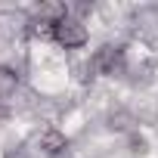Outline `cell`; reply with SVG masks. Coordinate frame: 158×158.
<instances>
[{
	"label": "cell",
	"mask_w": 158,
	"mask_h": 158,
	"mask_svg": "<svg viewBox=\"0 0 158 158\" xmlns=\"http://www.w3.org/2000/svg\"><path fill=\"white\" fill-rule=\"evenodd\" d=\"M53 40L59 44V47H65V50H81V47H87V40H90V31H87V25L81 22V19H62L59 25H56V31H53Z\"/></svg>",
	"instance_id": "cell-1"
},
{
	"label": "cell",
	"mask_w": 158,
	"mask_h": 158,
	"mask_svg": "<svg viewBox=\"0 0 158 158\" xmlns=\"http://www.w3.org/2000/svg\"><path fill=\"white\" fill-rule=\"evenodd\" d=\"M16 90H19V71L10 65H0V102L10 99Z\"/></svg>",
	"instance_id": "cell-4"
},
{
	"label": "cell",
	"mask_w": 158,
	"mask_h": 158,
	"mask_svg": "<svg viewBox=\"0 0 158 158\" xmlns=\"http://www.w3.org/2000/svg\"><path fill=\"white\" fill-rule=\"evenodd\" d=\"M90 68H93L96 74H106V77L121 74V71H124V47H112V44L99 47V50L93 53V59H90Z\"/></svg>",
	"instance_id": "cell-2"
},
{
	"label": "cell",
	"mask_w": 158,
	"mask_h": 158,
	"mask_svg": "<svg viewBox=\"0 0 158 158\" xmlns=\"http://www.w3.org/2000/svg\"><path fill=\"white\" fill-rule=\"evenodd\" d=\"M6 158H28V155H25V149H10Z\"/></svg>",
	"instance_id": "cell-5"
},
{
	"label": "cell",
	"mask_w": 158,
	"mask_h": 158,
	"mask_svg": "<svg viewBox=\"0 0 158 158\" xmlns=\"http://www.w3.org/2000/svg\"><path fill=\"white\" fill-rule=\"evenodd\" d=\"M0 118H6V109H3V106H0Z\"/></svg>",
	"instance_id": "cell-6"
},
{
	"label": "cell",
	"mask_w": 158,
	"mask_h": 158,
	"mask_svg": "<svg viewBox=\"0 0 158 158\" xmlns=\"http://www.w3.org/2000/svg\"><path fill=\"white\" fill-rule=\"evenodd\" d=\"M37 146H40V152H44L47 158H59V155L68 149V139H65L62 130L50 127V130H44V133L37 136Z\"/></svg>",
	"instance_id": "cell-3"
}]
</instances>
